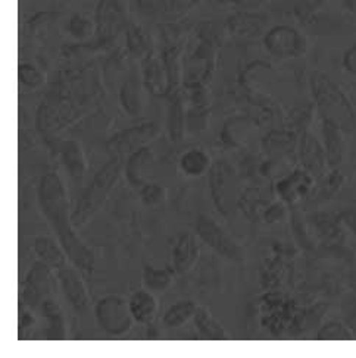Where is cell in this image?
I'll use <instances>...</instances> for the list:
<instances>
[{
  "instance_id": "6da1fadb",
  "label": "cell",
  "mask_w": 356,
  "mask_h": 358,
  "mask_svg": "<svg viewBox=\"0 0 356 358\" xmlns=\"http://www.w3.org/2000/svg\"><path fill=\"white\" fill-rule=\"evenodd\" d=\"M37 196L43 215L50 223L57 243L65 250L72 266L83 272H93L96 264L95 255L74 229L72 217L69 215L68 194L61 176L56 172L44 173L39 182Z\"/></svg>"
},
{
  "instance_id": "7a4b0ae2",
  "label": "cell",
  "mask_w": 356,
  "mask_h": 358,
  "mask_svg": "<svg viewBox=\"0 0 356 358\" xmlns=\"http://www.w3.org/2000/svg\"><path fill=\"white\" fill-rule=\"evenodd\" d=\"M310 88L321 121L334 124L346 134L356 131V110L348 96L327 76L315 72Z\"/></svg>"
},
{
  "instance_id": "3957f363",
  "label": "cell",
  "mask_w": 356,
  "mask_h": 358,
  "mask_svg": "<svg viewBox=\"0 0 356 358\" xmlns=\"http://www.w3.org/2000/svg\"><path fill=\"white\" fill-rule=\"evenodd\" d=\"M124 169V157L112 156L93 176L81 194L76 208L71 213L74 227H83L90 220L108 200Z\"/></svg>"
},
{
  "instance_id": "277c9868",
  "label": "cell",
  "mask_w": 356,
  "mask_h": 358,
  "mask_svg": "<svg viewBox=\"0 0 356 358\" xmlns=\"http://www.w3.org/2000/svg\"><path fill=\"white\" fill-rule=\"evenodd\" d=\"M211 200L222 216H231L239 206L240 187L234 168L227 160H215L207 172Z\"/></svg>"
},
{
  "instance_id": "5b68a950",
  "label": "cell",
  "mask_w": 356,
  "mask_h": 358,
  "mask_svg": "<svg viewBox=\"0 0 356 358\" xmlns=\"http://www.w3.org/2000/svg\"><path fill=\"white\" fill-rule=\"evenodd\" d=\"M95 317L102 331L111 336H124L135 323L130 304L120 295H107L95 306Z\"/></svg>"
},
{
  "instance_id": "8992f818",
  "label": "cell",
  "mask_w": 356,
  "mask_h": 358,
  "mask_svg": "<svg viewBox=\"0 0 356 358\" xmlns=\"http://www.w3.org/2000/svg\"><path fill=\"white\" fill-rule=\"evenodd\" d=\"M195 227L199 240L207 247H211L217 255L235 263H240L243 260L242 247L212 217L205 215L199 216Z\"/></svg>"
},
{
  "instance_id": "52a82bcc",
  "label": "cell",
  "mask_w": 356,
  "mask_h": 358,
  "mask_svg": "<svg viewBox=\"0 0 356 358\" xmlns=\"http://www.w3.org/2000/svg\"><path fill=\"white\" fill-rule=\"evenodd\" d=\"M158 134L159 129L155 124H142L137 127H131L111 137L107 143V148L111 156L125 157L153 141Z\"/></svg>"
},
{
  "instance_id": "ba28073f",
  "label": "cell",
  "mask_w": 356,
  "mask_h": 358,
  "mask_svg": "<svg viewBox=\"0 0 356 358\" xmlns=\"http://www.w3.org/2000/svg\"><path fill=\"white\" fill-rule=\"evenodd\" d=\"M298 157L302 169L313 175L317 181L325 175V171L329 168L327 155H325L322 143L309 131H303L301 134Z\"/></svg>"
},
{
  "instance_id": "9c48e42d",
  "label": "cell",
  "mask_w": 356,
  "mask_h": 358,
  "mask_svg": "<svg viewBox=\"0 0 356 358\" xmlns=\"http://www.w3.org/2000/svg\"><path fill=\"white\" fill-rule=\"evenodd\" d=\"M50 278L52 267L41 260L36 262L29 268L22 289V301L27 307L36 308L46 300V295L50 292Z\"/></svg>"
},
{
  "instance_id": "30bf717a",
  "label": "cell",
  "mask_w": 356,
  "mask_h": 358,
  "mask_svg": "<svg viewBox=\"0 0 356 358\" xmlns=\"http://www.w3.org/2000/svg\"><path fill=\"white\" fill-rule=\"evenodd\" d=\"M78 271L80 268H77L76 266H65L61 271H57V279L71 307L80 313V315H84L88 307H90V294H88L85 283Z\"/></svg>"
},
{
  "instance_id": "8fae6325",
  "label": "cell",
  "mask_w": 356,
  "mask_h": 358,
  "mask_svg": "<svg viewBox=\"0 0 356 358\" xmlns=\"http://www.w3.org/2000/svg\"><path fill=\"white\" fill-rule=\"evenodd\" d=\"M265 48L275 57H294L303 52L305 41L296 29L290 27H275L263 38Z\"/></svg>"
},
{
  "instance_id": "7c38bea8",
  "label": "cell",
  "mask_w": 356,
  "mask_h": 358,
  "mask_svg": "<svg viewBox=\"0 0 356 358\" xmlns=\"http://www.w3.org/2000/svg\"><path fill=\"white\" fill-rule=\"evenodd\" d=\"M317 179L306 172L305 169H296L289 176L280 179L275 184L277 196L286 204H294L301 199L309 196L310 191L314 189Z\"/></svg>"
},
{
  "instance_id": "4fadbf2b",
  "label": "cell",
  "mask_w": 356,
  "mask_h": 358,
  "mask_svg": "<svg viewBox=\"0 0 356 358\" xmlns=\"http://www.w3.org/2000/svg\"><path fill=\"white\" fill-rule=\"evenodd\" d=\"M124 25V9L120 0H102L97 10V41L108 43Z\"/></svg>"
},
{
  "instance_id": "5bb4252c",
  "label": "cell",
  "mask_w": 356,
  "mask_h": 358,
  "mask_svg": "<svg viewBox=\"0 0 356 358\" xmlns=\"http://www.w3.org/2000/svg\"><path fill=\"white\" fill-rule=\"evenodd\" d=\"M200 255L199 247V236L184 232L180 236L172 248V267L178 275L187 273L191 271V267L196 264Z\"/></svg>"
},
{
  "instance_id": "9a60e30c",
  "label": "cell",
  "mask_w": 356,
  "mask_h": 358,
  "mask_svg": "<svg viewBox=\"0 0 356 358\" xmlns=\"http://www.w3.org/2000/svg\"><path fill=\"white\" fill-rule=\"evenodd\" d=\"M346 132L334 124L322 121V145L327 155L329 168L334 169L342 165L346 155Z\"/></svg>"
},
{
  "instance_id": "2e32d148",
  "label": "cell",
  "mask_w": 356,
  "mask_h": 358,
  "mask_svg": "<svg viewBox=\"0 0 356 358\" xmlns=\"http://www.w3.org/2000/svg\"><path fill=\"white\" fill-rule=\"evenodd\" d=\"M143 76L147 90L155 96H164L171 90V81L165 64L162 65L159 59L147 56L143 62Z\"/></svg>"
},
{
  "instance_id": "e0dca14e",
  "label": "cell",
  "mask_w": 356,
  "mask_h": 358,
  "mask_svg": "<svg viewBox=\"0 0 356 358\" xmlns=\"http://www.w3.org/2000/svg\"><path fill=\"white\" fill-rule=\"evenodd\" d=\"M128 304H130L131 315L137 323L146 324V326L152 324L158 313V300L152 291H149L147 288L136 291L131 295Z\"/></svg>"
},
{
  "instance_id": "ac0fdd59",
  "label": "cell",
  "mask_w": 356,
  "mask_h": 358,
  "mask_svg": "<svg viewBox=\"0 0 356 358\" xmlns=\"http://www.w3.org/2000/svg\"><path fill=\"white\" fill-rule=\"evenodd\" d=\"M153 159V153L149 147H142L137 152L128 156L127 162L124 163V172L125 178L131 187L142 188L146 185V168L149 166V163Z\"/></svg>"
},
{
  "instance_id": "d6986e66",
  "label": "cell",
  "mask_w": 356,
  "mask_h": 358,
  "mask_svg": "<svg viewBox=\"0 0 356 358\" xmlns=\"http://www.w3.org/2000/svg\"><path fill=\"white\" fill-rule=\"evenodd\" d=\"M33 247L37 257L48 266H50L52 268H55V271H61L62 267L68 266L67 260L69 259L67 256L65 250L62 248L61 244H56L53 240H50V238L48 236L36 238Z\"/></svg>"
},
{
  "instance_id": "ffe728a7",
  "label": "cell",
  "mask_w": 356,
  "mask_h": 358,
  "mask_svg": "<svg viewBox=\"0 0 356 358\" xmlns=\"http://www.w3.org/2000/svg\"><path fill=\"white\" fill-rule=\"evenodd\" d=\"M212 163L214 162L211 160V156L203 148H189L178 160V166H180V171L186 176L199 178L206 172H210Z\"/></svg>"
},
{
  "instance_id": "44dd1931",
  "label": "cell",
  "mask_w": 356,
  "mask_h": 358,
  "mask_svg": "<svg viewBox=\"0 0 356 358\" xmlns=\"http://www.w3.org/2000/svg\"><path fill=\"white\" fill-rule=\"evenodd\" d=\"M61 156L65 169L69 172V175L81 181L87 172V163L83 153L81 144L76 140H67L61 145Z\"/></svg>"
},
{
  "instance_id": "7402d4cb",
  "label": "cell",
  "mask_w": 356,
  "mask_h": 358,
  "mask_svg": "<svg viewBox=\"0 0 356 358\" xmlns=\"http://www.w3.org/2000/svg\"><path fill=\"white\" fill-rule=\"evenodd\" d=\"M298 143L299 138L296 137L294 132L290 131H271L263 138L265 152H268L271 156L275 157L287 156L292 152L298 150Z\"/></svg>"
},
{
  "instance_id": "603a6c76",
  "label": "cell",
  "mask_w": 356,
  "mask_h": 358,
  "mask_svg": "<svg viewBox=\"0 0 356 358\" xmlns=\"http://www.w3.org/2000/svg\"><path fill=\"white\" fill-rule=\"evenodd\" d=\"M199 306L195 300H180L168 307V310L162 316V324L168 329L184 326L190 319L195 317Z\"/></svg>"
},
{
  "instance_id": "cb8c5ba5",
  "label": "cell",
  "mask_w": 356,
  "mask_h": 358,
  "mask_svg": "<svg viewBox=\"0 0 356 358\" xmlns=\"http://www.w3.org/2000/svg\"><path fill=\"white\" fill-rule=\"evenodd\" d=\"M175 273V268L170 266L153 267L147 264L143 268V283L152 292H164L171 287Z\"/></svg>"
},
{
  "instance_id": "d4e9b609",
  "label": "cell",
  "mask_w": 356,
  "mask_h": 358,
  "mask_svg": "<svg viewBox=\"0 0 356 358\" xmlns=\"http://www.w3.org/2000/svg\"><path fill=\"white\" fill-rule=\"evenodd\" d=\"M193 322H195L196 329L200 332L202 336L212 339V341H224L228 339V334L212 315L211 311L205 308V307H199L195 317H193Z\"/></svg>"
},
{
  "instance_id": "484cf974",
  "label": "cell",
  "mask_w": 356,
  "mask_h": 358,
  "mask_svg": "<svg viewBox=\"0 0 356 358\" xmlns=\"http://www.w3.org/2000/svg\"><path fill=\"white\" fill-rule=\"evenodd\" d=\"M184 124H186V116H184V108H183V101L182 99L175 96L171 103H170V109H168V134L172 143H180L184 137Z\"/></svg>"
},
{
  "instance_id": "4316f807",
  "label": "cell",
  "mask_w": 356,
  "mask_h": 358,
  "mask_svg": "<svg viewBox=\"0 0 356 358\" xmlns=\"http://www.w3.org/2000/svg\"><path fill=\"white\" fill-rule=\"evenodd\" d=\"M320 187L317 191V201L322 203V201H327L330 199H333L334 194H337L340 191V188L343 187L345 184V176L343 173L340 172L337 168L331 169L330 173H325L321 179H318Z\"/></svg>"
},
{
  "instance_id": "83f0119b",
  "label": "cell",
  "mask_w": 356,
  "mask_h": 358,
  "mask_svg": "<svg viewBox=\"0 0 356 358\" xmlns=\"http://www.w3.org/2000/svg\"><path fill=\"white\" fill-rule=\"evenodd\" d=\"M353 338L355 334L352 329H349V326L337 320L324 323L317 332L318 341H350Z\"/></svg>"
},
{
  "instance_id": "f1b7e54d",
  "label": "cell",
  "mask_w": 356,
  "mask_h": 358,
  "mask_svg": "<svg viewBox=\"0 0 356 358\" xmlns=\"http://www.w3.org/2000/svg\"><path fill=\"white\" fill-rule=\"evenodd\" d=\"M43 313L50 322V338L52 339H64L65 335V327H64V317L59 306L56 301L52 300H44L41 304Z\"/></svg>"
},
{
  "instance_id": "f546056e",
  "label": "cell",
  "mask_w": 356,
  "mask_h": 358,
  "mask_svg": "<svg viewBox=\"0 0 356 358\" xmlns=\"http://www.w3.org/2000/svg\"><path fill=\"white\" fill-rule=\"evenodd\" d=\"M121 103H123L124 109L131 116H137L140 113L142 101H140L139 87L136 85L135 80H130L123 85V88H121Z\"/></svg>"
},
{
  "instance_id": "4dcf8cb0",
  "label": "cell",
  "mask_w": 356,
  "mask_h": 358,
  "mask_svg": "<svg viewBox=\"0 0 356 358\" xmlns=\"http://www.w3.org/2000/svg\"><path fill=\"white\" fill-rule=\"evenodd\" d=\"M165 196H167L165 188L160 187L159 184L147 182L140 188V199L144 206H149V207L158 206L165 200Z\"/></svg>"
},
{
  "instance_id": "1f68e13d",
  "label": "cell",
  "mask_w": 356,
  "mask_h": 358,
  "mask_svg": "<svg viewBox=\"0 0 356 358\" xmlns=\"http://www.w3.org/2000/svg\"><path fill=\"white\" fill-rule=\"evenodd\" d=\"M338 223H342V220L333 219L330 215H318L315 216V225L317 229L321 235L325 238H337L338 235Z\"/></svg>"
},
{
  "instance_id": "d6a6232c",
  "label": "cell",
  "mask_w": 356,
  "mask_h": 358,
  "mask_svg": "<svg viewBox=\"0 0 356 358\" xmlns=\"http://www.w3.org/2000/svg\"><path fill=\"white\" fill-rule=\"evenodd\" d=\"M20 80L24 85L29 88H37L44 81L41 72L33 65H28V64H22L20 66Z\"/></svg>"
},
{
  "instance_id": "836d02e7",
  "label": "cell",
  "mask_w": 356,
  "mask_h": 358,
  "mask_svg": "<svg viewBox=\"0 0 356 358\" xmlns=\"http://www.w3.org/2000/svg\"><path fill=\"white\" fill-rule=\"evenodd\" d=\"M287 215V207L285 201H275L263 213V219L266 223H278L283 220Z\"/></svg>"
},
{
  "instance_id": "e575fe53",
  "label": "cell",
  "mask_w": 356,
  "mask_h": 358,
  "mask_svg": "<svg viewBox=\"0 0 356 358\" xmlns=\"http://www.w3.org/2000/svg\"><path fill=\"white\" fill-rule=\"evenodd\" d=\"M88 29H90V27H88V21L83 20L81 17H74L69 22V33L77 38L87 37Z\"/></svg>"
},
{
  "instance_id": "d590c367",
  "label": "cell",
  "mask_w": 356,
  "mask_h": 358,
  "mask_svg": "<svg viewBox=\"0 0 356 358\" xmlns=\"http://www.w3.org/2000/svg\"><path fill=\"white\" fill-rule=\"evenodd\" d=\"M128 44H130V49L135 52L136 55H142L146 50L143 36L140 34L137 28L130 29V31H128Z\"/></svg>"
},
{
  "instance_id": "8d00e7d4",
  "label": "cell",
  "mask_w": 356,
  "mask_h": 358,
  "mask_svg": "<svg viewBox=\"0 0 356 358\" xmlns=\"http://www.w3.org/2000/svg\"><path fill=\"white\" fill-rule=\"evenodd\" d=\"M342 225H345L353 235H356V208H348L338 215Z\"/></svg>"
},
{
  "instance_id": "74e56055",
  "label": "cell",
  "mask_w": 356,
  "mask_h": 358,
  "mask_svg": "<svg viewBox=\"0 0 356 358\" xmlns=\"http://www.w3.org/2000/svg\"><path fill=\"white\" fill-rule=\"evenodd\" d=\"M343 65H345L348 72H350V73H353V76H356V44L345 53Z\"/></svg>"
},
{
  "instance_id": "f35d334b",
  "label": "cell",
  "mask_w": 356,
  "mask_h": 358,
  "mask_svg": "<svg viewBox=\"0 0 356 358\" xmlns=\"http://www.w3.org/2000/svg\"><path fill=\"white\" fill-rule=\"evenodd\" d=\"M32 323H33L32 316H29L28 313H22V315H21V322H20V324H21V334L27 329V327L32 326Z\"/></svg>"
},
{
  "instance_id": "ab89813d",
  "label": "cell",
  "mask_w": 356,
  "mask_h": 358,
  "mask_svg": "<svg viewBox=\"0 0 356 358\" xmlns=\"http://www.w3.org/2000/svg\"><path fill=\"white\" fill-rule=\"evenodd\" d=\"M349 287H350L353 295L356 296V271H353V272L349 275Z\"/></svg>"
}]
</instances>
